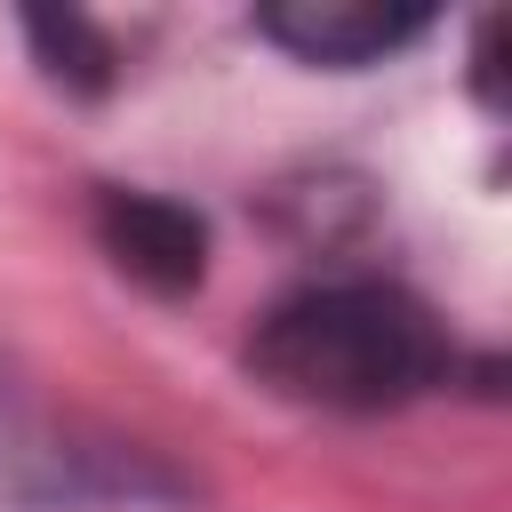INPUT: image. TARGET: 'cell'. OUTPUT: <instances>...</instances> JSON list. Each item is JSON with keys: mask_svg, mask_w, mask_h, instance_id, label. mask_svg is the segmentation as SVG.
I'll list each match as a JSON object with an SVG mask.
<instances>
[{"mask_svg": "<svg viewBox=\"0 0 512 512\" xmlns=\"http://www.w3.org/2000/svg\"><path fill=\"white\" fill-rule=\"evenodd\" d=\"M248 368L296 408L376 416V408H408L448 376V328L408 288L328 280L256 320Z\"/></svg>", "mask_w": 512, "mask_h": 512, "instance_id": "1", "label": "cell"}, {"mask_svg": "<svg viewBox=\"0 0 512 512\" xmlns=\"http://www.w3.org/2000/svg\"><path fill=\"white\" fill-rule=\"evenodd\" d=\"M96 240L128 280L168 288V296L192 288L200 264H208V224L168 192H104L96 200Z\"/></svg>", "mask_w": 512, "mask_h": 512, "instance_id": "3", "label": "cell"}, {"mask_svg": "<svg viewBox=\"0 0 512 512\" xmlns=\"http://www.w3.org/2000/svg\"><path fill=\"white\" fill-rule=\"evenodd\" d=\"M424 24H432V8H416V0H272V8H256V32L304 64H376V56L408 48Z\"/></svg>", "mask_w": 512, "mask_h": 512, "instance_id": "2", "label": "cell"}, {"mask_svg": "<svg viewBox=\"0 0 512 512\" xmlns=\"http://www.w3.org/2000/svg\"><path fill=\"white\" fill-rule=\"evenodd\" d=\"M24 40H32V56L48 64V80H64V88H104L112 80V40L88 24V16H72V8H32L24 16Z\"/></svg>", "mask_w": 512, "mask_h": 512, "instance_id": "4", "label": "cell"}]
</instances>
